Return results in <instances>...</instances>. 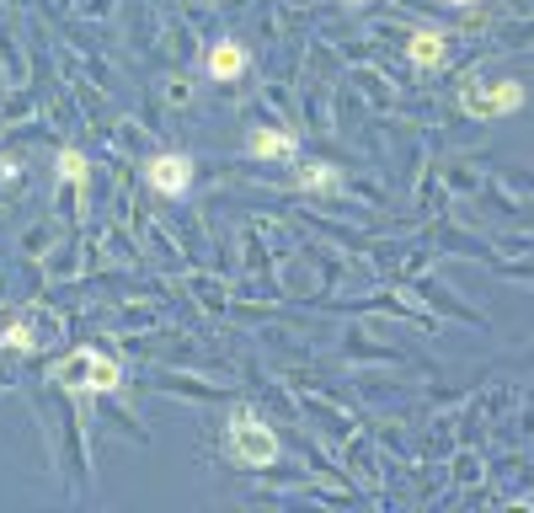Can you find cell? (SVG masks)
Returning <instances> with one entry per match:
<instances>
[{"mask_svg": "<svg viewBox=\"0 0 534 513\" xmlns=\"http://www.w3.org/2000/svg\"><path fill=\"white\" fill-rule=\"evenodd\" d=\"M49 380H54L65 396H75V401H86V396H113L118 385H123V364L113 359V353H102V348H70L65 359H54Z\"/></svg>", "mask_w": 534, "mask_h": 513, "instance_id": "cell-1", "label": "cell"}, {"mask_svg": "<svg viewBox=\"0 0 534 513\" xmlns=\"http://www.w3.org/2000/svg\"><path fill=\"white\" fill-rule=\"evenodd\" d=\"M225 455H230V465H241V471H267V465L284 455V444L267 428V417H257L251 407H235L230 423H225Z\"/></svg>", "mask_w": 534, "mask_h": 513, "instance_id": "cell-2", "label": "cell"}, {"mask_svg": "<svg viewBox=\"0 0 534 513\" xmlns=\"http://www.w3.org/2000/svg\"><path fill=\"white\" fill-rule=\"evenodd\" d=\"M529 102V86L502 75V81H465L460 86V107L470 118H513Z\"/></svg>", "mask_w": 534, "mask_h": 513, "instance_id": "cell-3", "label": "cell"}, {"mask_svg": "<svg viewBox=\"0 0 534 513\" xmlns=\"http://www.w3.org/2000/svg\"><path fill=\"white\" fill-rule=\"evenodd\" d=\"M145 182H150V193H161V198H187V193H193V155H182V150L150 155V161H145Z\"/></svg>", "mask_w": 534, "mask_h": 513, "instance_id": "cell-4", "label": "cell"}, {"mask_svg": "<svg viewBox=\"0 0 534 513\" xmlns=\"http://www.w3.org/2000/svg\"><path fill=\"white\" fill-rule=\"evenodd\" d=\"M251 65V54H246V43H235V38H219L209 43V54H203V70L214 75V81H241Z\"/></svg>", "mask_w": 534, "mask_h": 513, "instance_id": "cell-5", "label": "cell"}, {"mask_svg": "<svg viewBox=\"0 0 534 513\" xmlns=\"http://www.w3.org/2000/svg\"><path fill=\"white\" fill-rule=\"evenodd\" d=\"M406 59H412L417 70H444L449 65V38L433 33V27H412V38H406Z\"/></svg>", "mask_w": 534, "mask_h": 513, "instance_id": "cell-6", "label": "cell"}, {"mask_svg": "<svg viewBox=\"0 0 534 513\" xmlns=\"http://www.w3.org/2000/svg\"><path fill=\"white\" fill-rule=\"evenodd\" d=\"M246 155L251 161H289V155H300V139L284 134V129H251L246 134Z\"/></svg>", "mask_w": 534, "mask_h": 513, "instance_id": "cell-7", "label": "cell"}, {"mask_svg": "<svg viewBox=\"0 0 534 513\" xmlns=\"http://www.w3.org/2000/svg\"><path fill=\"white\" fill-rule=\"evenodd\" d=\"M294 188H300V193H337V188H342V166H332V161H310V166H300Z\"/></svg>", "mask_w": 534, "mask_h": 513, "instance_id": "cell-8", "label": "cell"}, {"mask_svg": "<svg viewBox=\"0 0 534 513\" xmlns=\"http://www.w3.org/2000/svg\"><path fill=\"white\" fill-rule=\"evenodd\" d=\"M59 177H65L70 188H86V155L75 150V145H65V150H59Z\"/></svg>", "mask_w": 534, "mask_h": 513, "instance_id": "cell-9", "label": "cell"}, {"mask_svg": "<svg viewBox=\"0 0 534 513\" xmlns=\"http://www.w3.org/2000/svg\"><path fill=\"white\" fill-rule=\"evenodd\" d=\"M0 348H17V353L38 348V342H33V326H27V321H11L6 332H0Z\"/></svg>", "mask_w": 534, "mask_h": 513, "instance_id": "cell-10", "label": "cell"}, {"mask_svg": "<svg viewBox=\"0 0 534 513\" xmlns=\"http://www.w3.org/2000/svg\"><path fill=\"white\" fill-rule=\"evenodd\" d=\"M449 6H460V11H470V6H476V0H449Z\"/></svg>", "mask_w": 534, "mask_h": 513, "instance_id": "cell-11", "label": "cell"}, {"mask_svg": "<svg viewBox=\"0 0 534 513\" xmlns=\"http://www.w3.org/2000/svg\"><path fill=\"white\" fill-rule=\"evenodd\" d=\"M348 6H369V0H348Z\"/></svg>", "mask_w": 534, "mask_h": 513, "instance_id": "cell-12", "label": "cell"}]
</instances>
